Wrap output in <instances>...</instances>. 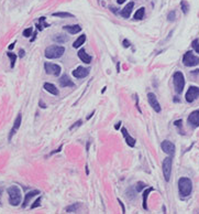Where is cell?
Masks as SVG:
<instances>
[{"label":"cell","instance_id":"obj_1","mask_svg":"<svg viewBox=\"0 0 199 214\" xmlns=\"http://www.w3.org/2000/svg\"><path fill=\"white\" fill-rule=\"evenodd\" d=\"M178 191L182 197H188L192 194L193 191V182L189 178L183 177L178 180Z\"/></svg>","mask_w":199,"mask_h":214},{"label":"cell","instance_id":"obj_2","mask_svg":"<svg viewBox=\"0 0 199 214\" xmlns=\"http://www.w3.org/2000/svg\"><path fill=\"white\" fill-rule=\"evenodd\" d=\"M9 195V203L13 207H18L21 203V190L17 185H11L7 190Z\"/></svg>","mask_w":199,"mask_h":214},{"label":"cell","instance_id":"obj_3","mask_svg":"<svg viewBox=\"0 0 199 214\" xmlns=\"http://www.w3.org/2000/svg\"><path fill=\"white\" fill-rule=\"evenodd\" d=\"M64 53H65V48L63 45H57V44L50 45L45 50V57H47L50 60L58 59Z\"/></svg>","mask_w":199,"mask_h":214},{"label":"cell","instance_id":"obj_4","mask_svg":"<svg viewBox=\"0 0 199 214\" xmlns=\"http://www.w3.org/2000/svg\"><path fill=\"white\" fill-rule=\"evenodd\" d=\"M173 84H174L175 92L177 94H180L185 87V77L182 72L177 71L173 74Z\"/></svg>","mask_w":199,"mask_h":214},{"label":"cell","instance_id":"obj_5","mask_svg":"<svg viewBox=\"0 0 199 214\" xmlns=\"http://www.w3.org/2000/svg\"><path fill=\"white\" fill-rule=\"evenodd\" d=\"M183 63H184L185 66L188 67L196 66V65L199 64V57L197 55H195L192 51H188L183 57Z\"/></svg>","mask_w":199,"mask_h":214},{"label":"cell","instance_id":"obj_6","mask_svg":"<svg viewBox=\"0 0 199 214\" xmlns=\"http://www.w3.org/2000/svg\"><path fill=\"white\" fill-rule=\"evenodd\" d=\"M172 163H173V159L172 156L171 157H166L163 160L162 163V170H163V175H164L165 181L168 182L171 179V173H172Z\"/></svg>","mask_w":199,"mask_h":214},{"label":"cell","instance_id":"obj_7","mask_svg":"<svg viewBox=\"0 0 199 214\" xmlns=\"http://www.w3.org/2000/svg\"><path fill=\"white\" fill-rule=\"evenodd\" d=\"M44 69L46 74H50V75H54V76H58L61 74V66L57 65V64H53V63H44Z\"/></svg>","mask_w":199,"mask_h":214},{"label":"cell","instance_id":"obj_8","mask_svg":"<svg viewBox=\"0 0 199 214\" xmlns=\"http://www.w3.org/2000/svg\"><path fill=\"white\" fill-rule=\"evenodd\" d=\"M185 97H186V101L188 102V103H193L195 99H197L199 97V87L190 86L189 89H188V91H187Z\"/></svg>","mask_w":199,"mask_h":214},{"label":"cell","instance_id":"obj_9","mask_svg":"<svg viewBox=\"0 0 199 214\" xmlns=\"http://www.w3.org/2000/svg\"><path fill=\"white\" fill-rule=\"evenodd\" d=\"M21 123H22V115H21V114H19V115L17 116V118H15V123H13L12 128H11V130H10V133H9V137H8L9 141L12 139V137L15 136V134L19 130L20 126H21Z\"/></svg>","mask_w":199,"mask_h":214},{"label":"cell","instance_id":"obj_10","mask_svg":"<svg viewBox=\"0 0 199 214\" xmlns=\"http://www.w3.org/2000/svg\"><path fill=\"white\" fill-rule=\"evenodd\" d=\"M148 99H149V103H150V105L152 106L153 109H154L156 113H160V112L162 111V107H161V105H160V103H158V98H156L155 94L149 93L148 94Z\"/></svg>","mask_w":199,"mask_h":214},{"label":"cell","instance_id":"obj_11","mask_svg":"<svg viewBox=\"0 0 199 214\" xmlns=\"http://www.w3.org/2000/svg\"><path fill=\"white\" fill-rule=\"evenodd\" d=\"M161 147H162V150L164 151L165 153H167V155H170V156H174V153H175V145L172 143V141L164 140L162 143V145H161Z\"/></svg>","mask_w":199,"mask_h":214},{"label":"cell","instance_id":"obj_12","mask_svg":"<svg viewBox=\"0 0 199 214\" xmlns=\"http://www.w3.org/2000/svg\"><path fill=\"white\" fill-rule=\"evenodd\" d=\"M71 74H73V76L76 77V79H84V77H86L89 75V69L83 67V66H78L76 70H74V71L71 72Z\"/></svg>","mask_w":199,"mask_h":214},{"label":"cell","instance_id":"obj_13","mask_svg":"<svg viewBox=\"0 0 199 214\" xmlns=\"http://www.w3.org/2000/svg\"><path fill=\"white\" fill-rule=\"evenodd\" d=\"M187 121L192 127L196 128L199 126V111H194L187 118Z\"/></svg>","mask_w":199,"mask_h":214},{"label":"cell","instance_id":"obj_14","mask_svg":"<svg viewBox=\"0 0 199 214\" xmlns=\"http://www.w3.org/2000/svg\"><path fill=\"white\" fill-rule=\"evenodd\" d=\"M58 82H59V85H61L62 87H74L75 86L74 82L71 81V80L69 79L68 75H66V74L62 75L61 79L58 80Z\"/></svg>","mask_w":199,"mask_h":214},{"label":"cell","instance_id":"obj_15","mask_svg":"<svg viewBox=\"0 0 199 214\" xmlns=\"http://www.w3.org/2000/svg\"><path fill=\"white\" fill-rule=\"evenodd\" d=\"M121 133H122L123 137H124L127 145H128L129 147H134V146H135V139L133 137H131L130 134H129L128 130H127V128H122V129H121Z\"/></svg>","mask_w":199,"mask_h":214},{"label":"cell","instance_id":"obj_16","mask_svg":"<svg viewBox=\"0 0 199 214\" xmlns=\"http://www.w3.org/2000/svg\"><path fill=\"white\" fill-rule=\"evenodd\" d=\"M133 7H134V2H133V1L127 3V6H125V7L120 11V15L122 16L123 18H129L131 15V12H132Z\"/></svg>","mask_w":199,"mask_h":214},{"label":"cell","instance_id":"obj_17","mask_svg":"<svg viewBox=\"0 0 199 214\" xmlns=\"http://www.w3.org/2000/svg\"><path fill=\"white\" fill-rule=\"evenodd\" d=\"M64 31H67L69 34H76L81 31V27L79 25H65L63 27Z\"/></svg>","mask_w":199,"mask_h":214},{"label":"cell","instance_id":"obj_18","mask_svg":"<svg viewBox=\"0 0 199 214\" xmlns=\"http://www.w3.org/2000/svg\"><path fill=\"white\" fill-rule=\"evenodd\" d=\"M37 194H40V191H39V190H32V191L28 192L27 194H25V198H24V201H23L22 207H27V205L29 204L30 200L32 199L33 197H35V195H37Z\"/></svg>","mask_w":199,"mask_h":214},{"label":"cell","instance_id":"obj_19","mask_svg":"<svg viewBox=\"0 0 199 214\" xmlns=\"http://www.w3.org/2000/svg\"><path fill=\"white\" fill-rule=\"evenodd\" d=\"M78 57L84 62V63H86V64L91 63V57L88 54V53H86V51H85L84 49H81L78 51Z\"/></svg>","mask_w":199,"mask_h":214},{"label":"cell","instance_id":"obj_20","mask_svg":"<svg viewBox=\"0 0 199 214\" xmlns=\"http://www.w3.org/2000/svg\"><path fill=\"white\" fill-rule=\"evenodd\" d=\"M43 87H44L45 91L49 92V93H51L52 95H58V93H59L58 89H56V86L52 83H44Z\"/></svg>","mask_w":199,"mask_h":214},{"label":"cell","instance_id":"obj_21","mask_svg":"<svg viewBox=\"0 0 199 214\" xmlns=\"http://www.w3.org/2000/svg\"><path fill=\"white\" fill-rule=\"evenodd\" d=\"M152 191H154V188L151 187V188H148V189H145L144 192H143V203H142V205H143V207H144L145 210L148 209V205H146V203H148L149 194H150Z\"/></svg>","mask_w":199,"mask_h":214},{"label":"cell","instance_id":"obj_22","mask_svg":"<svg viewBox=\"0 0 199 214\" xmlns=\"http://www.w3.org/2000/svg\"><path fill=\"white\" fill-rule=\"evenodd\" d=\"M81 207V204L79 203V202H77V203H74V204L69 205V207H66V212L67 213H76V212L79 211V209Z\"/></svg>","mask_w":199,"mask_h":214},{"label":"cell","instance_id":"obj_23","mask_svg":"<svg viewBox=\"0 0 199 214\" xmlns=\"http://www.w3.org/2000/svg\"><path fill=\"white\" fill-rule=\"evenodd\" d=\"M85 41H86V35L83 34L80 35V37L78 38V39L76 40V41L74 42V44H73V48H75V49H78V48H80L81 45L85 43Z\"/></svg>","mask_w":199,"mask_h":214},{"label":"cell","instance_id":"obj_24","mask_svg":"<svg viewBox=\"0 0 199 214\" xmlns=\"http://www.w3.org/2000/svg\"><path fill=\"white\" fill-rule=\"evenodd\" d=\"M53 40H54V41H56V43L62 44V43H65V42L68 41L69 38L65 37V35H62V34H57V35H55V37H53Z\"/></svg>","mask_w":199,"mask_h":214},{"label":"cell","instance_id":"obj_25","mask_svg":"<svg viewBox=\"0 0 199 214\" xmlns=\"http://www.w3.org/2000/svg\"><path fill=\"white\" fill-rule=\"evenodd\" d=\"M144 15H145V9L143 7H141L140 9H138L136 11H135L134 13V19L136 20H141L144 18Z\"/></svg>","mask_w":199,"mask_h":214},{"label":"cell","instance_id":"obj_26","mask_svg":"<svg viewBox=\"0 0 199 214\" xmlns=\"http://www.w3.org/2000/svg\"><path fill=\"white\" fill-rule=\"evenodd\" d=\"M50 25H47L46 22H45V17H41L40 18V20H39V22L37 23V30L39 31H42L43 30V28H45V27H49Z\"/></svg>","mask_w":199,"mask_h":214},{"label":"cell","instance_id":"obj_27","mask_svg":"<svg viewBox=\"0 0 199 214\" xmlns=\"http://www.w3.org/2000/svg\"><path fill=\"white\" fill-rule=\"evenodd\" d=\"M180 9L184 12V15L188 13V11H189V5H188V2H187L186 0H182L180 1Z\"/></svg>","mask_w":199,"mask_h":214},{"label":"cell","instance_id":"obj_28","mask_svg":"<svg viewBox=\"0 0 199 214\" xmlns=\"http://www.w3.org/2000/svg\"><path fill=\"white\" fill-rule=\"evenodd\" d=\"M53 17H56V18H73L74 16L71 15L69 12H54L52 13Z\"/></svg>","mask_w":199,"mask_h":214},{"label":"cell","instance_id":"obj_29","mask_svg":"<svg viewBox=\"0 0 199 214\" xmlns=\"http://www.w3.org/2000/svg\"><path fill=\"white\" fill-rule=\"evenodd\" d=\"M7 55L10 57V60H11V69H13V67H15V61H17V55H15V53H11V52H8Z\"/></svg>","mask_w":199,"mask_h":214},{"label":"cell","instance_id":"obj_30","mask_svg":"<svg viewBox=\"0 0 199 214\" xmlns=\"http://www.w3.org/2000/svg\"><path fill=\"white\" fill-rule=\"evenodd\" d=\"M192 47H193V49H194V51L197 52V53L199 54V41H198V39L194 40V41L192 42Z\"/></svg>","mask_w":199,"mask_h":214},{"label":"cell","instance_id":"obj_31","mask_svg":"<svg viewBox=\"0 0 199 214\" xmlns=\"http://www.w3.org/2000/svg\"><path fill=\"white\" fill-rule=\"evenodd\" d=\"M32 31H33V29H32V27H29V28H27V29L23 31V33H22V35L24 38H29L30 35L32 34Z\"/></svg>","mask_w":199,"mask_h":214},{"label":"cell","instance_id":"obj_32","mask_svg":"<svg viewBox=\"0 0 199 214\" xmlns=\"http://www.w3.org/2000/svg\"><path fill=\"white\" fill-rule=\"evenodd\" d=\"M145 185H146V184H145L144 182H141V181H140V182H138V183H136V185H135V187H136V191L141 192L145 188Z\"/></svg>","mask_w":199,"mask_h":214},{"label":"cell","instance_id":"obj_33","mask_svg":"<svg viewBox=\"0 0 199 214\" xmlns=\"http://www.w3.org/2000/svg\"><path fill=\"white\" fill-rule=\"evenodd\" d=\"M175 18H176V12L175 11H172V12H170V15L167 16V20L168 21H174Z\"/></svg>","mask_w":199,"mask_h":214},{"label":"cell","instance_id":"obj_34","mask_svg":"<svg viewBox=\"0 0 199 214\" xmlns=\"http://www.w3.org/2000/svg\"><path fill=\"white\" fill-rule=\"evenodd\" d=\"M81 124H83V121H76V123H75L74 125L71 126V127H69V130H73V129H75V128L79 127V126H81Z\"/></svg>","mask_w":199,"mask_h":214},{"label":"cell","instance_id":"obj_35","mask_svg":"<svg viewBox=\"0 0 199 214\" xmlns=\"http://www.w3.org/2000/svg\"><path fill=\"white\" fill-rule=\"evenodd\" d=\"M40 204H41V198H39V199L34 202V204L31 205V209H35V207H40Z\"/></svg>","mask_w":199,"mask_h":214},{"label":"cell","instance_id":"obj_36","mask_svg":"<svg viewBox=\"0 0 199 214\" xmlns=\"http://www.w3.org/2000/svg\"><path fill=\"white\" fill-rule=\"evenodd\" d=\"M122 44H123V47L124 48H129L130 47V41L129 40H123V42H122Z\"/></svg>","mask_w":199,"mask_h":214},{"label":"cell","instance_id":"obj_37","mask_svg":"<svg viewBox=\"0 0 199 214\" xmlns=\"http://www.w3.org/2000/svg\"><path fill=\"white\" fill-rule=\"evenodd\" d=\"M118 202H119V203H120L121 207H122V213H125V207H124V205H123L122 202H121V200H120V199H118Z\"/></svg>","mask_w":199,"mask_h":214},{"label":"cell","instance_id":"obj_38","mask_svg":"<svg viewBox=\"0 0 199 214\" xmlns=\"http://www.w3.org/2000/svg\"><path fill=\"white\" fill-rule=\"evenodd\" d=\"M62 148H63V146H59V147H58V149H56V150H54V151H52V153H51V155H54V153H59V151H61L62 150Z\"/></svg>","mask_w":199,"mask_h":214},{"label":"cell","instance_id":"obj_39","mask_svg":"<svg viewBox=\"0 0 199 214\" xmlns=\"http://www.w3.org/2000/svg\"><path fill=\"white\" fill-rule=\"evenodd\" d=\"M19 57H24V50H23V49H21V50L19 51Z\"/></svg>","mask_w":199,"mask_h":214},{"label":"cell","instance_id":"obj_40","mask_svg":"<svg viewBox=\"0 0 199 214\" xmlns=\"http://www.w3.org/2000/svg\"><path fill=\"white\" fill-rule=\"evenodd\" d=\"M39 104H40V107H41V108H46V105H45V104L43 103L42 101H40Z\"/></svg>","mask_w":199,"mask_h":214},{"label":"cell","instance_id":"obj_41","mask_svg":"<svg viewBox=\"0 0 199 214\" xmlns=\"http://www.w3.org/2000/svg\"><path fill=\"white\" fill-rule=\"evenodd\" d=\"M121 124H122V123H121V121H119V123H117V124H116V126H115V129H117V130H118L119 128H120Z\"/></svg>","mask_w":199,"mask_h":214},{"label":"cell","instance_id":"obj_42","mask_svg":"<svg viewBox=\"0 0 199 214\" xmlns=\"http://www.w3.org/2000/svg\"><path fill=\"white\" fill-rule=\"evenodd\" d=\"M127 0H117V2H118V5H122V3H124Z\"/></svg>","mask_w":199,"mask_h":214},{"label":"cell","instance_id":"obj_43","mask_svg":"<svg viewBox=\"0 0 199 214\" xmlns=\"http://www.w3.org/2000/svg\"><path fill=\"white\" fill-rule=\"evenodd\" d=\"M15 42H13L12 44H10V45H9V50H12L13 48H15Z\"/></svg>","mask_w":199,"mask_h":214},{"label":"cell","instance_id":"obj_44","mask_svg":"<svg viewBox=\"0 0 199 214\" xmlns=\"http://www.w3.org/2000/svg\"><path fill=\"white\" fill-rule=\"evenodd\" d=\"M93 114H95V111H93V113H91V114H89V115L87 116V119H90V117H93Z\"/></svg>","mask_w":199,"mask_h":214},{"label":"cell","instance_id":"obj_45","mask_svg":"<svg viewBox=\"0 0 199 214\" xmlns=\"http://www.w3.org/2000/svg\"><path fill=\"white\" fill-rule=\"evenodd\" d=\"M86 172H87V175L89 173V171H88V166H87V165H86Z\"/></svg>","mask_w":199,"mask_h":214}]
</instances>
